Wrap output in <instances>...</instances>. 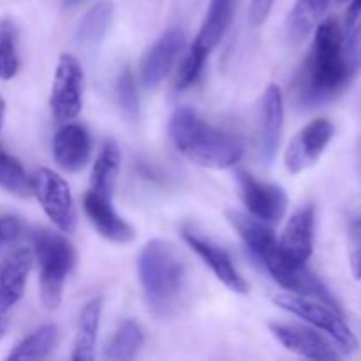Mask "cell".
I'll return each mask as SVG.
<instances>
[{"instance_id": "obj_1", "label": "cell", "mask_w": 361, "mask_h": 361, "mask_svg": "<svg viewBox=\"0 0 361 361\" xmlns=\"http://www.w3.org/2000/svg\"><path fill=\"white\" fill-rule=\"evenodd\" d=\"M226 215H228L229 224L238 231L250 252L264 264L268 274L274 277L277 284L296 295L321 300V302L341 310L334 295L305 267V263H296L291 257L286 256L284 250L279 245V240L275 238V233L268 228L267 222H261L259 219L249 217L236 210H228Z\"/></svg>"}, {"instance_id": "obj_2", "label": "cell", "mask_w": 361, "mask_h": 361, "mask_svg": "<svg viewBox=\"0 0 361 361\" xmlns=\"http://www.w3.org/2000/svg\"><path fill=\"white\" fill-rule=\"evenodd\" d=\"M353 80L345 66L341 23L337 18L319 21L300 78V95L307 104H321L338 97Z\"/></svg>"}, {"instance_id": "obj_3", "label": "cell", "mask_w": 361, "mask_h": 361, "mask_svg": "<svg viewBox=\"0 0 361 361\" xmlns=\"http://www.w3.org/2000/svg\"><path fill=\"white\" fill-rule=\"evenodd\" d=\"M137 274L150 312L162 319L176 314L187 284V268L176 247L150 240L137 257Z\"/></svg>"}, {"instance_id": "obj_4", "label": "cell", "mask_w": 361, "mask_h": 361, "mask_svg": "<svg viewBox=\"0 0 361 361\" xmlns=\"http://www.w3.org/2000/svg\"><path fill=\"white\" fill-rule=\"evenodd\" d=\"M169 136L176 150L201 168H233L242 161L245 152L238 137L210 126L189 108H180L173 113Z\"/></svg>"}, {"instance_id": "obj_5", "label": "cell", "mask_w": 361, "mask_h": 361, "mask_svg": "<svg viewBox=\"0 0 361 361\" xmlns=\"http://www.w3.org/2000/svg\"><path fill=\"white\" fill-rule=\"evenodd\" d=\"M32 243L39 264L41 302L48 310H56L62 303L67 277L76 264V250L66 236L44 228L32 233Z\"/></svg>"}, {"instance_id": "obj_6", "label": "cell", "mask_w": 361, "mask_h": 361, "mask_svg": "<svg viewBox=\"0 0 361 361\" xmlns=\"http://www.w3.org/2000/svg\"><path fill=\"white\" fill-rule=\"evenodd\" d=\"M274 302L275 305L281 307L286 312L298 316L300 319L307 321L316 330L330 335L331 341L345 355H351V353L358 349V338L355 337L353 330L348 326L341 310L335 309V307L328 305V303L321 302V300L310 298V296L296 295V293L277 295Z\"/></svg>"}, {"instance_id": "obj_7", "label": "cell", "mask_w": 361, "mask_h": 361, "mask_svg": "<svg viewBox=\"0 0 361 361\" xmlns=\"http://www.w3.org/2000/svg\"><path fill=\"white\" fill-rule=\"evenodd\" d=\"M32 194L37 197L49 221L69 235L76 228L73 194L66 180L53 169L41 168L32 176Z\"/></svg>"}, {"instance_id": "obj_8", "label": "cell", "mask_w": 361, "mask_h": 361, "mask_svg": "<svg viewBox=\"0 0 361 361\" xmlns=\"http://www.w3.org/2000/svg\"><path fill=\"white\" fill-rule=\"evenodd\" d=\"M49 106L56 122H73L83 108V69L76 56L63 53L59 59Z\"/></svg>"}, {"instance_id": "obj_9", "label": "cell", "mask_w": 361, "mask_h": 361, "mask_svg": "<svg viewBox=\"0 0 361 361\" xmlns=\"http://www.w3.org/2000/svg\"><path fill=\"white\" fill-rule=\"evenodd\" d=\"M236 185L250 215L267 224H277L288 212V194L282 187L257 180L245 169L236 171Z\"/></svg>"}, {"instance_id": "obj_10", "label": "cell", "mask_w": 361, "mask_h": 361, "mask_svg": "<svg viewBox=\"0 0 361 361\" xmlns=\"http://www.w3.org/2000/svg\"><path fill=\"white\" fill-rule=\"evenodd\" d=\"M335 136L334 123L328 118H316L307 123L288 145L284 154V164L289 173L298 175L312 168Z\"/></svg>"}, {"instance_id": "obj_11", "label": "cell", "mask_w": 361, "mask_h": 361, "mask_svg": "<svg viewBox=\"0 0 361 361\" xmlns=\"http://www.w3.org/2000/svg\"><path fill=\"white\" fill-rule=\"evenodd\" d=\"M182 236L187 242V245L203 259V263L210 268L215 274V277L222 282L228 289H231L236 295H247L249 293V286H247L245 279L238 274V270L233 264L231 257L224 249L212 242L210 238L197 233L194 228H182Z\"/></svg>"}, {"instance_id": "obj_12", "label": "cell", "mask_w": 361, "mask_h": 361, "mask_svg": "<svg viewBox=\"0 0 361 361\" xmlns=\"http://www.w3.org/2000/svg\"><path fill=\"white\" fill-rule=\"evenodd\" d=\"M270 331L288 351L309 360H338L341 353L314 328L271 323Z\"/></svg>"}, {"instance_id": "obj_13", "label": "cell", "mask_w": 361, "mask_h": 361, "mask_svg": "<svg viewBox=\"0 0 361 361\" xmlns=\"http://www.w3.org/2000/svg\"><path fill=\"white\" fill-rule=\"evenodd\" d=\"M183 42H185L183 32L178 28H171L145 53L141 60V81L145 87L157 88L166 80L180 56Z\"/></svg>"}, {"instance_id": "obj_14", "label": "cell", "mask_w": 361, "mask_h": 361, "mask_svg": "<svg viewBox=\"0 0 361 361\" xmlns=\"http://www.w3.org/2000/svg\"><path fill=\"white\" fill-rule=\"evenodd\" d=\"M83 208L90 224L106 240L116 243H127L134 240V228L116 214L111 204V196L88 190L83 197Z\"/></svg>"}, {"instance_id": "obj_15", "label": "cell", "mask_w": 361, "mask_h": 361, "mask_svg": "<svg viewBox=\"0 0 361 361\" xmlns=\"http://www.w3.org/2000/svg\"><path fill=\"white\" fill-rule=\"evenodd\" d=\"M90 134L80 123H63L53 137V157L56 164L67 173L83 169L90 161Z\"/></svg>"}, {"instance_id": "obj_16", "label": "cell", "mask_w": 361, "mask_h": 361, "mask_svg": "<svg viewBox=\"0 0 361 361\" xmlns=\"http://www.w3.org/2000/svg\"><path fill=\"white\" fill-rule=\"evenodd\" d=\"M314 233H316V208L312 204H305L289 217L279 245L293 261L307 263L314 252Z\"/></svg>"}, {"instance_id": "obj_17", "label": "cell", "mask_w": 361, "mask_h": 361, "mask_svg": "<svg viewBox=\"0 0 361 361\" xmlns=\"http://www.w3.org/2000/svg\"><path fill=\"white\" fill-rule=\"evenodd\" d=\"M32 264L34 252L27 247L11 250L4 257L0 263V309L7 312L20 302L27 288Z\"/></svg>"}, {"instance_id": "obj_18", "label": "cell", "mask_w": 361, "mask_h": 361, "mask_svg": "<svg viewBox=\"0 0 361 361\" xmlns=\"http://www.w3.org/2000/svg\"><path fill=\"white\" fill-rule=\"evenodd\" d=\"M284 129V97L281 87L268 85L261 104V159L267 164L274 162Z\"/></svg>"}, {"instance_id": "obj_19", "label": "cell", "mask_w": 361, "mask_h": 361, "mask_svg": "<svg viewBox=\"0 0 361 361\" xmlns=\"http://www.w3.org/2000/svg\"><path fill=\"white\" fill-rule=\"evenodd\" d=\"M102 307H104L102 298L95 296L81 310L76 337H74L73 355H71L73 361H92L95 358V344H97Z\"/></svg>"}, {"instance_id": "obj_20", "label": "cell", "mask_w": 361, "mask_h": 361, "mask_svg": "<svg viewBox=\"0 0 361 361\" xmlns=\"http://www.w3.org/2000/svg\"><path fill=\"white\" fill-rule=\"evenodd\" d=\"M330 0H296L286 20V35L293 44L305 41L316 30L321 18L326 13Z\"/></svg>"}, {"instance_id": "obj_21", "label": "cell", "mask_w": 361, "mask_h": 361, "mask_svg": "<svg viewBox=\"0 0 361 361\" xmlns=\"http://www.w3.org/2000/svg\"><path fill=\"white\" fill-rule=\"evenodd\" d=\"M113 14H115V6H113V2H108V0H102V2L95 4L92 9H88L85 16L81 18L80 23H78V44L83 46V48L97 46L106 37L109 27H111Z\"/></svg>"}, {"instance_id": "obj_22", "label": "cell", "mask_w": 361, "mask_h": 361, "mask_svg": "<svg viewBox=\"0 0 361 361\" xmlns=\"http://www.w3.org/2000/svg\"><path fill=\"white\" fill-rule=\"evenodd\" d=\"M120 171V148L115 140H106L94 162L90 175V190L111 196Z\"/></svg>"}, {"instance_id": "obj_23", "label": "cell", "mask_w": 361, "mask_h": 361, "mask_svg": "<svg viewBox=\"0 0 361 361\" xmlns=\"http://www.w3.org/2000/svg\"><path fill=\"white\" fill-rule=\"evenodd\" d=\"M59 344V328L55 324H42L23 338L7 356L9 361H30L48 358Z\"/></svg>"}, {"instance_id": "obj_24", "label": "cell", "mask_w": 361, "mask_h": 361, "mask_svg": "<svg viewBox=\"0 0 361 361\" xmlns=\"http://www.w3.org/2000/svg\"><path fill=\"white\" fill-rule=\"evenodd\" d=\"M233 14H235V0H210L197 39L208 49H214L228 32Z\"/></svg>"}, {"instance_id": "obj_25", "label": "cell", "mask_w": 361, "mask_h": 361, "mask_svg": "<svg viewBox=\"0 0 361 361\" xmlns=\"http://www.w3.org/2000/svg\"><path fill=\"white\" fill-rule=\"evenodd\" d=\"M143 330L134 321H123L104 349V358L111 361H129L136 358L143 345Z\"/></svg>"}, {"instance_id": "obj_26", "label": "cell", "mask_w": 361, "mask_h": 361, "mask_svg": "<svg viewBox=\"0 0 361 361\" xmlns=\"http://www.w3.org/2000/svg\"><path fill=\"white\" fill-rule=\"evenodd\" d=\"M0 187L18 197L32 194V178L27 175L18 159L0 148Z\"/></svg>"}, {"instance_id": "obj_27", "label": "cell", "mask_w": 361, "mask_h": 361, "mask_svg": "<svg viewBox=\"0 0 361 361\" xmlns=\"http://www.w3.org/2000/svg\"><path fill=\"white\" fill-rule=\"evenodd\" d=\"M18 28L13 20L0 21V81L13 80L20 69L18 56Z\"/></svg>"}, {"instance_id": "obj_28", "label": "cell", "mask_w": 361, "mask_h": 361, "mask_svg": "<svg viewBox=\"0 0 361 361\" xmlns=\"http://www.w3.org/2000/svg\"><path fill=\"white\" fill-rule=\"evenodd\" d=\"M212 49H208L207 46L196 37V41L192 42L190 49L187 51L183 62L180 63L178 76H176V88H178V90H185L190 85L196 83L197 78L203 73L204 62H207L208 53Z\"/></svg>"}, {"instance_id": "obj_29", "label": "cell", "mask_w": 361, "mask_h": 361, "mask_svg": "<svg viewBox=\"0 0 361 361\" xmlns=\"http://www.w3.org/2000/svg\"><path fill=\"white\" fill-rule=\"evenodd\" d=\"M116 101H118L123 116L129 122H136L140 116V97H137L136 81L129 69L123 71L116 81Z\"/></svg>"}, {"instance_id": "obj_30", "label": "cell", "mask_w": 361, "mask_h": 361, "mask_svg": "<svg viewBox=\"0 0 361 361\" xmlns=\"http://www.w3.org/2000/svg\"><path fill=\"white\" fill-rule=\"evenodd\" d=\"M344 59L351 76H358L361 71V16L349 28L348 37H344Z\"/></svg>"}, {"instance_id": "obj_31", "label": "cell", "mask_w": 361, "mask_h": 361, "mask_svg": "<svg viewBox=\"0 0 361 361\" xmlns=\"http://www.w3.org/2000/svg\"><path fill=\"white\" fill-rule=\"evenodd\" d=\"M348 254L353 277L356 281H361V219L353 222L351 228H349Z\"/></svg>"}, {"instance_id": "obj_32", "label": "cell", "mask_w": 361, "mask_h": 361, "mask_svg": "<svg viewBox=\"0 0 361 361\" xmlns=\"http://www.w3.org/2000/svg\"><path fill=\"white\" fill-rule=\"evenodd\" d=\"M21 233H23V226L20 219L11 217V215L0 219V249L16 242Z\"/></svg>"}, {"instance_id": "obj_33", "label": "cell", "mask_w": 361, "mask_h": 361, "mask_svg": "<svg viewBox=\"0 0 361 361\" xmlns=\"http://www.w3.org/2000/svg\"><path fill=\"white\" fill-rule=\"evenodd\" d=\"M274 7V0H250L249 20L254 27H261L268 20Z\"/></svg>"}, {"instance_id": "obj_34", "label": "cell", "mask_w": 361, "mask_h": 361, "mask_svg": "<svg viewBox=\"0 0 361 361\" xmlns=\"http://www.w3.org/2000/svg\"><path fill=\"white\" fill-rule=\"evenodd\" d=\"M361 16V0H351L348 7V14H345V25L348 28H351L353 25L358 21V18Z\"/></svg>"}, {"instance_id": "obj_35", "label": "cell", "mask_w": 361, "mask_h": 361, "mask_svg": "<svg viewBox=\"0 0 361 361\" xmlns=\"http://www.w3.org/2000/svg\"><path fill=\"white\" fill-rule=\"evenodd\" d=\"M7 324H9V321H7V312L0 309V341H2L4 335H6Z\"/></svg>"}, {"instance_id": "obj_36", "label": "cell", "mask_w": 361, "mask_h": 361, "mask_svg": "<svg viewBox=\"0 0 361 361\" xmlns=\"http://www.w3.org/2000/svg\"><path fill=\"white\" fill-rule=\"evenodd\" d=\"M4 120H6V101L0 97V130H2Z\"/></svg>"}, {"instance_id": "obj_37", "label": "cell", "mask_w": 361, "mask_h": 361, "mask_svg": "<svg viewBox=\"0 0 361 361\" xmlns=\"http://www.w3.org/2000/svg\"><path fill=\"white\" fill-rule=\"evenodd\" d=\"M78 2H81V0H66V6H74Z\"/></svg>"}, {"instance_id": "obj_38", "label": "cell", "mask_w": 361, "mask_h": 361, "mask_svg": "<svg viewBox=\"0 0 361 361\" xmlns=\"http://www.w3.org/2000/svg\"><path fill=\"white\" fill-rule=\"evenodd\" d=\"M338 2H348V0H338Z\"/></svg>"}]
</instances>
